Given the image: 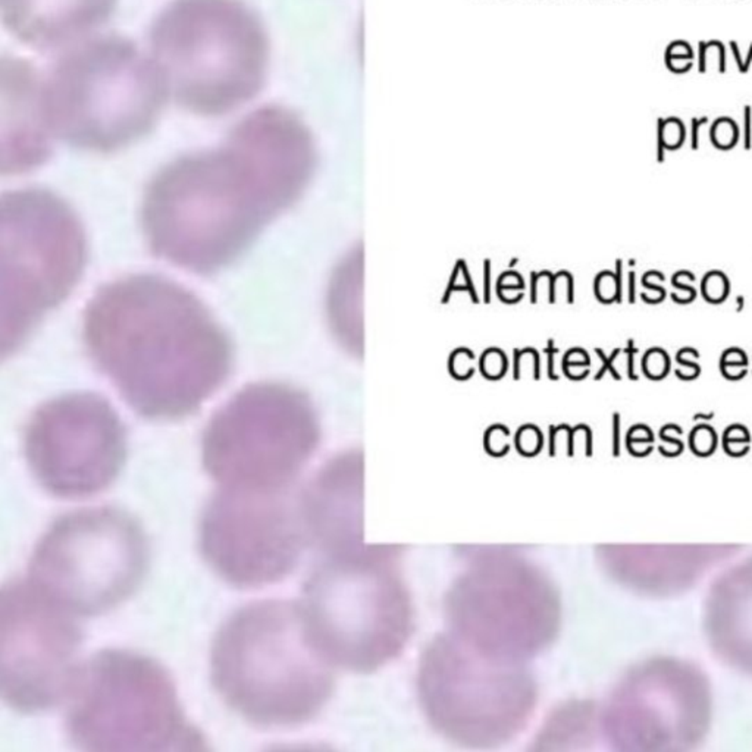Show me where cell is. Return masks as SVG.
Segmentation results:
<instances>
[{
	"mask_svg": "<svg viewBox=\"0 0 752 752\" xmlns=\"http://www.w3.org/2000/svg\"><path fill=\"white\" fill-rule=\"evenodd\" d=\"M658 142L666 149H679L685 142V127L677 118H667L658 121Z\"/></svg>",
	"mask_w": 752,
	"mask_h": 752,
	"instance_id": "obj_23",
	"label": "cell"
},
{
	"mask_svg": "<svg viewBox=\"0 0 752 752\" xmlns=\"http://www.w3.org/2000/svg\"><path fill=\"white\" fill-rule=\"evenodd\" d=\"M670 369V360L662 349H652L644 357V374L654 379H663Z\"/></svg>",
	"mask_w": 752,
	"mask_h": 752,
	"instance_id": "obj_25",
	"label": "cell"
},
{
	"mask_svg": "<svg viewBox=\"0 0 752 752\" xmlns=\"http://www.w3.org/2000/svg\"><path fill=\"white\" fill-rule=\"evenodd\" d=\"M738 307H736V312H741L742 307H743V297H738Z\"/></svg>",
	"mask_w": 752,
	"mask_h": 752,
	"instance_id": "obj_39",
	"label": "cell"
},
{
	"mask_svg": "<svg viewBox=\"0 0 752 752\" xmlns=\"http://www.w3.org/2000/svg\"><path fill=\"white\" fill-rule=\"evenodd\" d=\"M720 368H721L723 375L731 381H738L746 375L745 363H727V364H720Z\"/></svg>",
	"mask_w": 752,
	"mask_h": 752,
	"instance_id": "obj_32",
	"label": "cell"
},
{
	"mask_svg": "<svg viewBox=\"0 0 752 752\" xmlns=\"http://www.w3.org/2000/svg\"><path fill=\"white\" fill-rule=\"evenodd\" d=\"M701 288H702L704 299L709 303L717 304V303L724 302V299L727 297L731 284H729L723 272L713 270L704 277Z\"/></svg>",
	"mask_w": 752,
	"mask_h": 752,
	"instance_id": "obj_22",
	"label": "cell"
},
{
	"mask_svg": "<svg viewBox=\"0 0 752 752\" xmlns=\"http://www.w3.org/2000/svg\"><path fill=\"white\" fill-rule=\"evenodd\" d=\"M198 535L204 560L237 588L282 581L309 544L290 489L222 487L201 512Z\"/></svg>",
	"mask_w": 752,
	"mask_h": 752,
	"instance_id": "obj_13",
	"label": "cell"
},
{
	"mask_svg": "<svg viewBox=\"0 0 752 752\" xmlns=\"http://www.w3.org/2000/svg\"><path fill=\"white\" fill-rule=\"evenodd\" d=\"M709 122L707 118H699V120H692V149L697 150L699 147V129L702 125H705Z\"/></svg>",
	"mask_w": 752,
	"mask_h": 752,
	"instance_id": "obj_36",
	"label": "cell"
},
{
	"mask_svg": "<svg viewBox=\"0 0 752 752\" xmlns=\"http://www.w3.org/2000/svg\"><path fill=\"white\" fill-rule=\"evenodd\" d=\"M149 563L147 535L131 514L87 509L60 517L43 535L30 581L75 616H97L134 594Z\"/></svg>",
	"mask_w": 752,
	"mask_h": 752,
	"instance_id": "obj_9",
	"label": "cell"
},
{
	"mask_svg": "<svg viewBox=\"0 0 752 752\" xmlns=\"http://www.w3.org/2000/svg\"><path fill=\"white\" fill-rule=\"evenodd\" d=\"M710 719L707 680L670 660L636 669L614 692L605 731L626 749H685L701 741Z\"/></svg>",
	"mask_w": 752,
	"mask_h": 752,
	"instance_id": "obj_16",
	"label": "cell"
},
{
	"mask_svg": "<svg viewBox=\"0 0 752 752\" xmlns=\"http://www.w3.org/2000/svg\"><path fill=\"white\" fill-rule=\"evenodd\" d=\"M117 0H0L5 27L40 52L84 40L115 11Z\"/></svg>",
	"mask_w": 752,
	"mask_h": 752,
	"instance_id": "obj_19",
	"label": "cell"
},
{
	"mask_svg": "<svg viewBox=\"0 0 752 752\" xmlns=\"http://www.w3.org/2000/svg\"><path fill=\"white\" fill-rule=\"evenodd\" d=\"M667 68L674 74H685L688 73L692 65L694 58H683V56H666Z\"/></svg>",
	"mask_w": 752,
	"mask_h": 752,
	"instance_id": "obj_31",
	"label": "cell"
},
{
	"mask_svg": "<svg viewBox=\"0 0 752 752\" xmlns=\"http://www.w3.org/2000/svg\"><path fill=\"white\" fill-rule=\"evenodd\" d=\"M698 357H699L698 351H695L691 347L680 350L677 353V363L680 364V369L676 371V375L680 379H685V381L695 379L699 375V366L697 363H694L692 359H698Z\"/></svg>",
	"mask_w": 752,
	"mask_h": 752,
	"instance_id": "obj_30",
	"label": "cell"
},
{
	"mask_svg": "<svg viewBox=\"0 0 752 752\" xmlns=\"http://www.w3.org/2000/svg\"><path fill=\"white\" fill-rule=\"evenodd\" d=\"M168 96L154 60L117 36L71 48L40 80L41 112L52 139L100 153L144 137Z\"/></svg>",
	"mask_w": 752,
	"mask_h": 752,
	"instance_id": "obj_4",
	"label": "cell"
},
{
	"mask_svg": "<svg viewBox=\"0 0 752 752\" xmlns=\"http://www.w3.org/2000/svg\"><path fill=\"white\" fill-rule=\"evenodd\" d=\"M331 664L309 637L300 604H248L228 619L211 651L216 692L240 717L263 729L300 726L331 697Z\"/></svg>",
	"mask_w": 752,
	"mask_h": 752,
	"instance_id": "obj_3",
	"label": "cell"
},
{
	"mask_svg": "<svg viewBox=\"0 0 752 752\" xmlns=\"http://www.w3.org/2000/svg\"><path fill=\"white\" fill-rule=\"evenodd\" d=\"M297 501L309 544L328 557L361 553V462L357 455L329 462Z\"/></svg>",
	"mask_w": 752,
	"mask_h": 752,
	"instance_id": "obj_17",
	"label": "cell"
},
{
	"mask_svg": "<svg viewBox=\"0 0 752 752\" xmlns=\"http://www.w3.org/2000/svg\"><path fill=\"white\" fill-rule=\"evenodd\" d=\"M636 353V349L633 347V343L632 341H629V350H627V354H629V376L632 379H636V375L633 374V356Z\"/></svg>",
	"mask_w": 752,
	"mask_h": 752,
	"instance_id": "obj_37",
	"label": "cell"
},
{
	"mask_svg": "<svg viewBox=\"0 0 752 752\" xmlns=\"http://www.w3.org/2000/svg\"><path fill=\"white\" fill-rule=\"evenodd\" d=\"M692 282H695V275H692L691 272L682 270V272L674 273L672 284L676 288V291L672 294V299L680 304H688L692 300H695L697 292H695V288L691 285Z\"/></svg>",
	"mask_w": 752,
	"mask_h": 752,
	"instance_id": "obj_26",
	"label": "cell"
},
{
	"mask_svg": "<svg viewBox=\"0 0 752 752\" xmlns=\"http://www.w3.org/2000/svg\"><path fill=\"white\" fill-rule=\"evenodd\" d=\"M666 56H683V58H694L692 48L687 41H673L666 52Z\"/></svg>",
	"mask_w": 752,
	"mask_h": 752,
	"instance_id": "obj_33",
	"label": "cell"
},
{
	"mask_svg": "<svg viewBox=\"0 0 752 752\" xmlns=\"http://www.w3.org/2000/svg\"><path fill=\"white\" fill-rule=\"evenodd\" d=\"M382 554L328 557L310 575L300 604L314 648L331 666L371 670L407 642L412 611Z\"/></svg>",
	"mask_w": 752,
	"mask_h": 752,
	"instance_id": "obj_8",
	"label": "cell"
},
{
	"mask_svg": "<svg viewBox=\"0 0 752 752\" xmlns=\"http://www.w3.org/2000/svg\"><path fill=\"white\" fill-rule=\"evenodd\" d=\"M727 363H745L748 364V360H746V354L739 350V349H731L727 350L723 356H721V361L720 364H727Z\"/></svg>",
	"mask_w": 752,
	"mask_h": 752,
	"instance_id": "obj_34",
	"label": "cell"
},
{
	"mask_svg": "<svg viewBox=\"0 0 752 752\" xmlns=\"http://www.w3.org/2000/svg\"><path fill=\"white\" fill-rule=\"evenodd\" d=\"M84 341L122 398L154 420L194 413L233 369L231 341L209 309L184 287L149 273L96 292Z\"/></svg>",
	"mask_w": 752,
	"mask_h": 752,
	"instance_id": "obj_2",
	"label": "cell"
},
{
	"mask_svg": "<svg viewBox=\"0 0 752 752\" xmlns=\"http://www.w3.org/2000/svg\"><path fill=\"white\" fill-rule=\"evenodd\" d=\"M314 164L312 135L291 110H255L218 147L153 176L142 212L152 252L201 275L225 269L302 197Z\"/></svg>",
	"mask_w": 752,
	"mask_h": 752,
	"instance_id": "obj_1",
	"label": "cell"
},
{
	"mask_svg": "<svg viewBox=\"0 0 752 752\" xmlns=\"http://www.w3.org/2000/svg\"><path fill=\"white\" fill-rule=\"evenodd\" d=\"M41 74L24 60L2 62V135L0 162L4 174L38 168L53 153L55 140L46 127L40 105Z\"/></svg>",
	"mask_w": 752,
	"mask_h": 752,
	"instance_id": "obj_18",
	"label": "cell"
},
{
	"mask_svg": "<svg viewBox=\"0 0 752 752\" xmlns=\"http://www.w3.org/2000/svg\"><path fill=\"white\" fill-rule=\"evenodd\" d=\"M751 121H752V112H751V107L746 106L745 107V122H743V127H745L743 143H745L746 150L751 149Z\"/></svg>",
	"mask_w": 752,
	"mask_h": 752,
	"instance_id": "obj_35",
	"label": "cell"
},
{
	"mask_svg": "<svg viewBox=\"0 0 752 752\" xmlns=\"http://www.w3.org/2000/svg\"><path fill=\"white\" fill-rule=\"evenodd\" d=\"M691 445L697 454H710L716 445L714 430L710 426H698L691 434Z\"/></svg>",
	"mask_w": 752,
	"mask_h": 752,
	"instance_id": "obj_28",
	"label": "cell"
},
{
	"mask_svg": "<svg viewBox=\"0 0 752 752\" xmlns=\"http://www.w3.org/2000/svg\"><path fill=\"white\" fill-rule=\"evenodd\" d=\"M65 732L91 752H196L208 746L178 701L171 674L150 657L105 650L81 667Z\"/></svg>",
	"mask_w": 752,
	"mask_h": 752,
	"instance_id": "obj_6",
	"label": "cell"
},
{
	"mask_svg": "<svg viewBox=\"0 0 752 752\" xmlns=\"http://www.w3.org/2000/svg\"><path fill=\"white\" fill-rule=\"evenodd\" d=\"M664 275L662 272H657V270H651L648 273H645L644 275V285L645 288L650 290V294H642V299L645 303H651V304H655V303H662L666 297V291L662 285H658V281H664Z\"/></svg>",
	"mask_w": 752,
	"mask_h": 752,
	"instance_id": "obj_29",
	"label": "cell"
},
{
	"mask_svg": "<svg viewBox=\"0 0 752 752\" xmlns=\"http://www.w3.org/2000/svg\"><path fill=\"white\" fill-rule=\"evenodd\" d=\"M629 291H630V295H629L630 302L633 303L635 302L633 300L635 299V273H630V288H629Z\"/></svg>",
	"mask_w": 752,
	"mask_h": 752,
	"instance_id": "obj_38",
	"label": "cell"
},
{
	"mask_svg": "<svg viewBox=\"0 0 752 752\" xmlns=\"http://www.w3.org/2000/svg\"><path fill=\"white\" fill-rule=\"evenodd\" d=\"M604 553L607 567L627 586L648 594H672L695 583L731 546H622Z\"/></svg>",
	"mask_w": 752,
	"mask_h": 752,
	"instance_id": "obj_20",
	"label": "cell"
},
{
	"mask_svg": "<svg viewBox=\"0 0 752 752\" xmlns=\"http://www.w3.org/2000/svg\"><path fill=\"white\" fill-rule=\"evenodd\" d=\"M705 627L716 654L752 674V558L714 582L705 607Z\"/></svg>",
	"mask_w": 752,
	"mask_h": 752,
	"instance_id": "obj_21",
	"label": "cell"
},
{
	"mask_svg": "<svg viewBox=\"0 0 752 752\" xmlns=\"http://www.w3.org/2000/svg\"><path fill=\"white\" fill-rule=\"evenodd\" d=\"M699 71L705 73L710 63L717 68L719 73H724V48L720 41L699 43Z\"/></svg>",
	"mask_w": 752,
	"mask_h": 752,
	"instance_id": "obj_27",
	"label": "cell"
},
{
	"mask_svg": "<svg viewBox=\"0 0 752 752\" xmlns=\"http://www.w3.org/2000/svg\"><path fill=\"white\" fill-rule=\"evenodd\" d=\"M420 691L440 731L473 745L513 736L534 704L532 680L520 663L485 655L455 635L428 650Z\"/></svg>",
	"mask_w": 752,
	"mask_h": 752,
	"instance_id": "obj_11",
	"label": "cell"
},
{
	"mask_svg": "<svg viewBox=\"0 0 752 752\" xmlns=\"http://www.w3.org/2000/svg\"><path fill=\"white\" fill-rule=\"evenodd\" d=\"M87 262L84 228L56 194L8 193L0 206V347L16 353L78 284Z\"/></svg>",
	"mask_w": 752,
	"mask_h": 752,
	"instance_id": "obj_7",
	"label": "cell"
},
{
	"mask_svg": "<svg viewBox=\"0 0 752 752\" xmlns=\"http://www.w3.org/2000/svg\"><path fill=\"white\" fill-rule=\"evenodd\" d=\"M77 616L31 581L0 592V694L16 711H49L70 699L84 663Z\"/></svg>",
	"mask_w": 752,
	"mask_h": 752,
	"instance_id": "obj_12",
	"label": "cell"
},
{
	"mask_svg": "<svg viewBox=\"0 0 752 752\" xmlns=\"http://www.w3.org/2000/svg\"><path fill=\"white\" fill-rule=\"evenodd\" d=\"M149 38L168 95L196 115L230 113L265 85L268 34L241 0H174Z\"/></svg>",
	"mask_w": 752,
	"mask_h": 752,
	"instance_id": "obj_5",
	"label": "cell"
},
{
	"mask_svg": "<svg viewBox=\"0 0 752 752\" xmlns=\"http://www.w3.org/2000/svg\"><path fill=\"white\" fill-rule=\"evenodd\" d=\"M739 129L731 118H720L711 128V140L716 147L721 150L732 149L738 143Z\"/></svg>",
	"mask_w": 752,
	"mask_h": 752,
	"instance_id": "obj_24",
	"label": "cell"
},
{
	"mask_svg": "<svg viewBox=\"0 0 752 752\" xmlns=\"http://www.w3.org/2000/svg\"><path fill=\"white\" fill-rule=\"evenodd\" d=\"M317 443V416L307 396L282 383H255L208 423L203 465L222 487L290 489Z\"/></svg>",
	"mask_w": 752,
	"mask_h": 752,
	"instance_id": "obj_10",
	"label": "cell"
},
{
	"mask_svg": "<svg viewBox=\"0 0 752 752\" xmlns=\"http://www.w3.org/2000/svg\"><path fill=\"white\" fill-rule=\"evenodd\" d=\"M454 635L485 655L521 663L554 636L558 605L532 566L501 558L477 566L451 591Z\"/></svg>",
	"mask_w": 752,
	"mask_h": 752,
	"instance_id": "obj_14",
	"label": "cell"
},
{
	"mask_svg": "<svg viewBox=\"0 0 752 752\" xmlns=\"http://www.w3.org/2000/svg\"><path fill=\"white\" fill-rule=\"evenodd\" d=\"M24 450L46 491L59 498H85L117 480L127 457V429L105 398L70 394L37 408L26 429Z\"/></svg>",
	"mask_w": 752,
	"mask_h": 752,
	"instance_id": "obj_15",
	"label": "cell"
}]
</instances>
